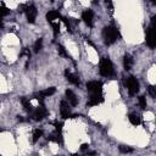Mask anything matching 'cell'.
I'll return each instance as SVG.
<instances>
[{
	"label": "cell",
	"instance_id": "6da1fadb",
	"mask_svg": "<svg viewBox=\"0 0 156 156\" xmlns=\"http://www.w3.org/2000/svg\"><path fill=\"white\" fill-rule=\"evenodd\" d=\"M102 37H104V43L105 45H111L119 38V30L115 26H107L102 30Z\"/></svg>",
	"mask_w": 156,
	"mask_h": 156
},
{
	"label": "cell",
	"instance_id": "7a4b0ae2",
	"mask_svg": "<svg viewBox=\"0 0 156 156\" xmlns=\"http://www.w3.org/2000/svg\"><path fill=\"white\" fill-rule=\"evenodd\" d=\"M99 71H100V74L104 77H110L113 74V65L108 57H102L100 60Z\"/></svg>",
	"mask_w": 156,
	"mask_h": 156
},
{
	"label": "cell",
	"instance_id": "3957f363",
	"mask_svg": "<svg viewBox=\"0 0 156 156\" xmlns=\"http://www.w3.org/2000/svg\"><path fill=\"white\" fill-rule=\"evenodd\" d=\"M146 44L149 48L154 49L156 46V30H155V16L151 20V26L147 28L146 32Z\"/></svg>",
	"mask_w": 156,
	"mask_h": 156
},
{
	"label": "cell",
	"instance_id": "277c9868",
	"mask_svg": "<svg viewBox=\"0 0 156 156\" xmlns=\"http://www.w3.org/2000/svg\"><path fill=\"white\" fill-rule=\"evenodd\" d=\"M124 85H126V88H127V90H128V93H129L130 95H134V94H136V93L139 91V82H138V79H136L135 77H133V76H129V77L126 79Z\"/></svg>",
	"mask_w": 156,
	"mask_h": 156
},
{
	"label": "cell",
	"instance_id": "5b68a950",
	"mask_svg": "<svg viewBox=\"0 0 156 156\" xmlns=\"http://www.w3.org/2000/svg\"><path fill=\"white\" fill-rule=\"evenodd\" d=\"M87 89L90 95H101L102 94V83L99 80H90L87 83Z\"/></svg>",
	"mask_w": 156,
	"mask_h": 156
},
{
	"label": "cell",
	"instance_id": "8992f818",
	"mask_svg": "<svg viewBox=\"0 0 156 156\" xmlns=\"http://www.w3.org/2000/svg\"><path fill=\"white\" fill-rule=\"evenodd\" d=\"M30 113H32V118L34 121H43L48 116L49 112L44 105H39L37 108H33V111Z\"/></svg>",
	"mask_w": 156,
	"mask_h": 156
},
{
	"label": "cell",
	"instance_id": "52a82bcc",
	"mask_svg": "<svg viewBox=\"0 0 156 156\" xmlns=\"http://www.w3.org/2000/svg\"><path fill=\"white\" fill-rule=\"evenodd\" d=\"M24 12H26V16H27V21L29 23H34L35 18H37V13H38L37 7L34 5H28V6H26Z\"/></svg>",
	"mask_w": 156,
	"mask_h": 156
},
{
	"label": "cell",
	"instance_id": "ba28073f",
	"mask_svg": "<svg viewBox=\"0 0 156 156\" xmlns=\"http://www.w3.org/2000/svg\"><path fill=\"white\" fill-rule=\"evenodd\" d=\"M60 113H61V117H62L63 119L72 118V113H71L68 102H67L66 100H62V101L60 102Z\"/></svg>",
	"mask_w": 156,
	"mask_h": 156
},
{
	"label": "cell",
	"instance_id": "9c48e42d",
	"mask_svg": "<svg viewBox=\"0 0 156 156\" xmlns=\"http://www.w3.org/2000/svg\"><path fill=\"white\" fill-rule=\"evenodd\" d=\"M82 20L84 21V23L88 26V27H91L93 26V21H94V12L91 10H85L83 11L82 13Z\"/></svg>",
	"mask_w": 156,
	"mask_h": 156
},
{
	"label": "cell",
	"instance_id": "30bf717a",
	"mask_svg": "<svg viewBox=\"0 0 156 156\" xmlns=\"http://www.w3.org/2000/svg\"><path fill=\"white\" fill-rule=\"evenodd\" d=\"M104 101V98H102V94L101 95H90L88 102H87V106H96L99 104H101Z\"/></svg>",
	"mask_w": 156,
	"mask_h": 156
},
{
	"label": "cell",
	"instance_id": "8fae6325",
	"mask_svg": "<svg viewBox=\"0 0 156 156\" xmlns=\"http://www.w3.org/2000/svg\"><path fill=\"white\" fill-rule=\"evenodd\" d=\"M65 76H66L67 80H68L69 83H72V84H74V85H79V84H80V80H79V78L77 77V74L71 73L68 69H65Z\"/></svg>",
	"mask_w": 156,
	"mask_h": 156
},
{
	"label": "cell",
	"instance_id": "7c38bea8",
	"mask_svg": "<svg viewBox=\"0 0 156 156\" xmlns=\"http://www.w3.org/2000/svg\"><path fill=\"white\" fill-rule=\"evenodd\" d=\"M66 99H67L68 104H71L72 106H76V105L78 104V99H77L76 94H74L72 90H69V89L66 90Z\"/></svg>",
	"mask_w": 156,
	"mask_h": 156
},
{
	"label": "cell",
	"instance_id": "4fadbf2b",
	"mask_svg": "<svg viewBox=\"0 0 156 156\" xmlns=\"http://www.w3.org/2000/svg\"><path fill=\"white\" fill-rule=\"evenodd\" d=\"M133 57L129 55V54H126L124 57H123V67L126 71H129L132 67H133Z\"/></svg>",
	"mask_w": 156,
	"mask_h": 156
},
{
	"label": "cell",
	"instance_id": "5bb4252c",
	"mask_svg": "<svg viewBox=\"0 0 156 156\" xmlns=\"http://www.w3.org/2000/svg\"><path fill=\"white\" fill-rule=\"evenodd\" d=\"M61 17H62V16L60 15V12H58V11H55V10L49 11V12L46 13V20H48V22H50V23L55 22V20H58V18H61Z\"/></svg>",
	"mask_w": 156,
	"mask_h": 156
},
{
	"label": "cell",
	"instance_id": "9a60e30c",
	"mask_svg": "<svg viewBox=\"0 0 156 156\" xmlns=\"http://www.w3.org/2000/svg\"><path fill=\"white\" fill-rule=\"evenodd\" d=\"M128 119H129V122H130L133 126H139V124L141 123V118H140V116H139L138 113H135V112L129 113Z\"/></svg>",
	"mask_w": 156,
	"mask_h": 156
},
{
	"label": "cell",
	"instance_id": "2e32d148",
	"mask_svg": "<svg viewBox=\"0 0 156 156\" xmlns=\"http://www.w3.org/2000/svg\"><path fill=\"white\" fill-rule=\"evenodd\" d=\"M48 140L54 141V143H57V144H62V143H63V139H62L61 132H55L54 134H51L50 136H48Z\"/></svg>",
	"mask_w": 156,
	"mask_h": 156
},
{
	"label": "cell",
	"instance_id": "e0dca14e",
	"mask_svg": "<svg viewBox=\"0 0 156 156\" xmlns=\"http://www.w3.org/2000/svg\"><path fill=\"white\" fill-rule=\"evenodd\" d=\"M21 104H22L23 108L27 112H32L33 111V106H32V104H30V101H29L28 98H21Z\"/></svg>",
	"mask_w": 156,
	"mask_h": 156
},
{
	"label": "cell",
	"instance_id": "ac0fdd59",
	"mask_svg": "<svg viewBox=\"0 0 156 156\" xmlns=\"http://www.w3.org/2000/svg\"><path fill=\"white\" fill-rule=\"evenodd\" d=\"M10 13V10L4 5V4H1L0 5V26L2 27V18L5 17V16H7Z\"/></svg>",
	"mask_w": 156,
	"mask_h": 156
},
{
	"label": "cell",
	"instance_id": "d6986e66",
	"mask_svg": "<svg viewBox=\"0 0 156 156\" xmlns=\"http://www.w3.org/2000/svg\"><path fill=\"white\" fill-rule=\"evenodd\" d=\"M41 135H43V130L41 129H34V132H33V139H32L33 143H37Z\"/></svg>",
	"mask_w": 156,
	"mask_h": 156
},
{
	"label": "cell",
	"instance_id": "ffe728a7",
	"mask_svg": "<svg viewBox=\"0 0 156 156\" xmlns=\"http://www.w3.org/2000/svg\"><path fill=\"white\" fill-rule=\"evenodd\" d=\"M41 48H43V39L39 38V39L34 43V52H39V51L41 50Z\"/></svg>",
	"mask_w": 156,
	"mask_h": 156
},
{
	"label": "cell",
	"instance_id": "44dd1931",
	"mask_svg": "<svg viewBox=\"0 0 156 156\" xmlns=\"http://www.w3.org/2000/svg\"><path fill=\"white\" fill-rule=\"evenodd\" d=\"M57 48H58V49H57V50H58V54H60L61 56H65V57H67V58H71V55L66 51V49H65L62 45H58Z\"/></svg>",
	"mask_w": 156,
	"mask_h": 156
},
{
	"label": "cell",
	"instance_id": "7402d4cb",
	"mask_svg": "<svg viewBox=\"0 0 156 156\" xmlns=\"http://www.w3.org/2000/svg\"><path fill=\"white\" fill-rule=\"evenodd\" d=\"M50 24H51V27H52L54 35L56 37V35L58 34V32H60V24H58V22H52V23H50Z\"/></svg>",
	"mask_w": 156,
	"mask_h": 156
},
{
	"label": "cell",
	"instance_id": "603a6c76",
	"mask_svg": "<svg viewBox=\"0 0 156 156\" xmlns=\"http://www.w3.org/2000/svg\"><path fill=\"white\" fill-rule=\"evenodd\" d=\"M147 90H149V94L151 95V98H156V88L154 87V85H149V88H147Z\"/></svg>",
	"mask_w": 156,
	"mask_h": 156
},
{
	"label": "cell",
	"instance_id": "cb8c5ba5",
	"mask_svg": "<svg viewBox=\"0 0 156 156\" xmlns=\"http://www.w3.org/2000/svg\"><path fill=\"white\" fill-rule=\"evenodd\" d=\"M139 105L143 110L146 108V100H145V96H139Z\"/></svg>",
	"mask_w": 156,
	"mask_h": 156
},
{
	"label": "cell",
	"instance_id": "d4e9b609",
	"mask_svg": "<svg viewBox=\"0 0 156 156\" xmlns=\"http://www.w3.org/2000/svg\"><path fill=\"white\" fill-rule=\"evenodd\" d=\"M119 151L123 152V154H128V152H132L133 149L132 147H128V146H124V145H121L119 146Z\"/></svg>",
	"mask_w": 156,
	"mask_h": 156
},
{
	"label": "cell",
	"instance_id": "484cf974",
	"mask_svg": "<svg viewBox=\"0 0 156 156\" xmlns=\"http://www.w3.org/2000/svg\"><path fill=\"white\" fill-rule=\"evenodd\" d=\"M54 126H55L56 132H61V130H62V127H63V123H62V122L56 121V122H54Z\"/></svg>",
	"mask_w": 156,
	"mask_h": 156
},
{
	"label": "cell",
	"instance_id": "4316f807",
	"mask_svg": "<svg viewBox=\"0 0 156 156\" xmlns=\"http://www.w3.org/2000/svg\"><path fill=\"white\" fill-rule=\"evenodd\" d=\"M23 55H26V56H27V58L29 60V57H30V51H29V49L24 48V49L22 50V52L20 54V56H23Z\"/></svg>",
	"mask_w": 156,
	"mask_h": 156
},
{
	"label": "cell",
	"instance_id": "83f0119b",
	"mask_svg": "<svg viewBox=\"0 0 156 156\" xmlns=\"http://www.w3.org/2000/svg\"><path fill=\"white\" fill-rule=\"evenodd\" d=\"M95 154H96L95 151H87L84 155H85V156H95Z\"/></svg>",
	"mask_w": 156,
	"mask_h": 156
},
{
	"label": "cell",
	"instance_id": "f1b7e54d",
	"mask_svg": "<svg viewBox=\"0 0 156 156\" xmlns=\"http://www.w3.org/2000/svg\"><path fill=\"white\" fill-rule=\"evenodd\" d=\"M88 149H89V145H88V144H82L80 150H83V151H84V150H88Z\"/></svg>",
	"mask_w": 156,
	"mask_h": 156
},
{
	"label": "cell",
	"instance_id": "f546056e",
	"mask_svg": "<svg viewBox=\"0 0 156 156\" xmlns=\"http://www.w3.org/2000/svg\"><path fill=\"white\" fill-rule=\"evenodd\" d=\"M0 132H1V129H0Z\"/></svg>",
	"mask_w": 156,
	"mask_h": 156
}]
</instances>
